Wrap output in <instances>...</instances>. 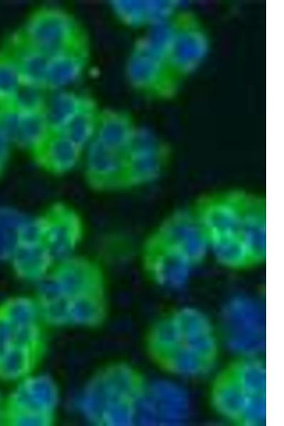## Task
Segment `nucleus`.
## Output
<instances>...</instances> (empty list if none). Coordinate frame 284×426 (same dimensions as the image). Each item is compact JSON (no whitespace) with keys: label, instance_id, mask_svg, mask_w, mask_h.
<instances>
[{"label":"nucleus","instance_id":"nucleus-27","mask_svg":"<svg viewBox=\"0 0 284 426\" xmlns=\"http://www.w3.org/2000/svg\"><path fill=\"white\" fill-rule=\"evenodd\" d=\"M29 217L17 208L0 205V262L9 263L22 244Z\"/></svg>","mask_w":284,"mask_h":426},{"label":"nucleus","instance_id":"nucleus-26","mask_svg":"<svg viewBox=\"0 0 284 426\" xmlns=\"http://www.w3.org/2000/svg\"><path fill=\"white\" fill-rule=\"evenodd\" d=\"M8 49L18 62L23 85L46 90L45 79L49 56L24 45L14 38Z\"/></svg>","mask_w":284,"mask_h":426},{"label":"nucleus","instance_id":"nucleus-14","mask_svg":"<svg viewBox=\"0 0 284 426\" xmlns=\"http://www.w3.org/2000/svg\"><path fill=\"white\" fill-rule=\"evenodd\" d=\"M84 175L94 190L126 189V153L110 149L94 139L83 151Z\"/></svg>","mask_w":284,"mask_h":426},{"label":"nucleus","instance_id":"nucleus-29","mask_svg":"<svg viewBox=\"0 0 284 426\" xmlns=\"http://www.w3.org/2000/svg\"><path fill=\"white\" fill-rule=\"evenodd\" d=\"M99 112L92 104L76 116L62 133L84 151L95 138Z\"/></svg>","mask_w":284,"mask_h":426},{"label":"nucleus","instance_id":"nucleus-16","mask_svg":"<svg viewBox=\"0 0 284 426\" xmlns=\"http://www.w3.org/2000/svg\"><path fill=\"white\" fill-rule=\"evenodd\" d=\"M40 309L47 326L83 329L99 326L104 320L106 311L104 293L87 295Z\"/></svg>","mask_w":284,"mask_h":426},{"label":"nucleus","instance_id":"nucleus-33","mask_svg":"<svg viewBox=\"0 0 284 426\" xmlns=\"http://www.w3.org/2000/svg\"><path fill=\"white\" fill-rule=\"evenodd\" d=\"M6 413V398H4L0 392V425H4L5 422Z\"/></svg>","mask_w":284,"mask_h":426},{"label":"nucleus","instance_id":"nucleus-28","mask_svg":"<svg viewBox=\"0 0 284 426\" xmlns=\"http://www.w3.org/2000/svg\"><path fill=\"white\" fill-rule=\"evenodd\" d=\"M23 85L15 57L8 48L0 50V110L13 106Z\"/></svg>","mask_w":284,"mask_h":426},{"label":"nucleus","instance_id":"nucleus-7","mask_svg":"<svg viewBox=\"0 0 284 426\" xmlns=\"http://www.w3.org/2000/svg\"><path fill=\"white\" fill-rule=\"evenodd\" d=\"M221 323L224 343L238 356H258L265 350L266 312L258 301L233 298L222 310Z\"/></svg>","mask_w":284,"mask_h":426},{"label":"nucleus","instance_id":"nucleus-18","mask_svg":"<svg viewBox=\"0 0 284 426\" xmlns=\"http://www.w3.org/2000/svg\"><path fill=\"white\" fill-rule=\"evenodd\" d=\"M83 151L64 133L51 131L32 157L48 173L63 175L78 165Z\"/></svg>","mask_w":284,"mask_h":426},{"label":"nucleus","instance_id":"nucleus-19","mask_svg":"<svg viewBox=\"0 0 284 426\" xmlns=\"http://www.w3.org/2000/svg\"><path fill=\"white\" fill-rule=\"evenodd\" d=\"M250 396L225 367L216 375L209 388V400L214 411L239 426Z\"/></svg>","mask_w":284,"mask_h":426},{"label":"nucleus","instance_id":"nucleus-1","mask_svg":"<svg viewBox=\"0 0 284 426\" xmlns=\"http://www.w3.org/2000/svg\"><path fill=\"white\" fill-rule=\"evenodd\" d=\"M204 234L209 256L233 271L266 261L267 200L261 192L228 187L204 192L189 204Z\"/></svg>","mask_w":284,"mask_h":426},{"label":"nucleus","instance_id":"nucleus-30","mask_svg":"<svg viewBox=\"0 0 284 426\" xmlns=\"http://www.w3.org/2000/svg\"><path fill=\"white\" fill-rule=\"evenodd\" d=\"M266 420V394L251 395L239 426H263Z\"/></svg>","mask_w":284,"mask_h":426},{"label":"nucleus","instance_id":"nucleus-10","mask_svg":"<svg viewBox=\"0 0 284 426\" xmlns=\"http://www.w3.org/2000/svg\"><path fill=\"white\" fill-rule=\"evenodd\" d=\"M126 159V189L136 188L162 177L170 164V151L148 130L137 128Z\"/></svg>","mask_w":284,"mask_h":426},{"label":"nucleus","instance_id":"nucleus-13","mask_svg":"<svg viewBox=\"0 0 284 426\" xmlns=\"http://www.w3.org/2000/svg\"><path fill=\"white\" fill-rule=\"evenodd\" d=\"M142 269L155 285L176 289L183 286L195 268L175 249L151 231L142 243L140 251Z\"/></svg>","mask_w":284,"mask_h":426},{"label":"nucleus","instance_id":"nucleus-15","mask_svg":"<svg viewBox=\"0 0 284 426\" xmlns=\"http://www.w3.org/2000/svg\"><path fill=\"white\" fill-rule=\"evenodd\" d=\"M42 351L26 343L0 312V381L15 383L35 371Z\"/></svg>","mask_w":284,"mask_h":426},{"label":"nucleus","instance_id":"nucleus-11","mask_svg":"<svg viewBox=\"0 0 284 426\" xmlns=\"http://www.w3.org/2000/svg\"><path fill=\"white\" fill-rule=\"evenodd\" d=\"M40 217L43 241L55 263L75 256L84 234L80 214L69 204L58 202L50 204Z\"/></svg>","mask_w":284,"mask_h":426},{"label":"nucleus","instance_id":"nucleus-32","mask_svg":"<svg viewBox=\"0 0 284 426\" xmlns=\"http://www.w3.org/2000/svg\"><path fill=\"white\" fill-rule=\"evenodd\" d=\"M13 147L9 138L0 124V175L8 165Z\"/></svg>","mask_w":284,"mask_h":426},{"label":"nucleus","instance_id":"nucleus-17","mask_svg":"<svg viewBox=\"0 0 284 426\" xmlns=\"http://www.w3.org/2000/svg\"><path fill=\"white\" fill-rule=\"evenodd\" d=\"M0 124L13 147L31 155L51 131L43 111H29L13 106L0 110Z\"/></svg>","mask_w":284,"mask_h":426},{"label":"nucleus","instance_id":"nucleus-21","mask_svg":"<svg viewBox=\"0 0 284 426\" xmlns=\"http://www.w3.org/2000/svg\"><path fill=\"white\" fill-rule=\"evenodd\" d=\"M94 104L70 89L50 91L43 113L52 132H63L76 116Z\"/></svg>","mask_w":284,"mask_h":426},{"label":"nucleus","instance_id":"nucleus-6","mask_svg":"<svg viewBox=\"0 0 284 426\" xmlns=\"http://www.w3.org/2000/svg\"><path fill=\"white\" fill-rule=\"evenodd\" d=\"M14 38L48 56L84 46L83 33L75 18L55 7L33 11Z\"/></svg>","mask_w":284,"mask_h":426},{"label":"nucleus","instance_id":"nucleus-4","mask_svg":"<svg viewBox=\"0 0 284 426\" xmlns=\"http://www.w3.org/2000/svg\"><path fill=\"white\" fill-rule=\"evenodd\" d=\"M60 390L50 375L36 371L13 383L6 398V425L49 426L60 403Z\"/></svg>","mask_w":284,"mask_h":426},{"label":"nucleus","instance_id":"nucleus-22","mask_svg":"<svg viewBox=\"0 0 284 426\" xmlns=\"http://www.w3.org/2000/svg\"><path fill=\"white\" fill-rule=\"evenodd\" d=\"M16 277L37 283L55 264L43 241L23 243L9 262Z\"/></svg>","mask_w":284,"mask_h":426},{"label":"nucleus","instance_id":"nucleus-5","mask_svg":"<svg viewBox=\"0 0 284 426\" xmlns=\"http://www.w3.org/2000/svg\"><path fill=\"white\" fill-rule=\"evenodd\" d=\"M35 295L40 307L55 306L76 298L104 293V277L93 260L74 256L57 263L36 283Z\"/></svg>","mask_w":284,"mask_h":426},{"label":"nucleus","instance_id":"nucleus-24","mask_svg":"<svg viewBox=\"0 0 284 426\" xmlns=\"http://www.w3.org/2000/svg\"><path fill=\"white\" fill-rule=\"evenodd\" d=\"M137 127L126 113L113 110L99 111L95 138L104 146L126 153Z\"/></svg>","mask_w":284,"mask_h":426},{"label":"nucleus","instance_id":"nucleus-2","mask_svg":"<svg viewBox=\"0 0 284 426\" xmlns=\"http://www.w3.org/2000/svg\"><path fill=\"white\" fill-rule=\"evenodd\" d=\"M147 382L144 375L127 362L108 364L84 383L75 397L73 408L89 425H133L136 403Z\"/></svg>","mask_w":284,"mask_h":426},{"label":"nucleus","instance_id":"nucleus-31","mask_svg":"<svg viewBox=\"0 0 284 426\" xmlns=\"http://www.w3.org/2000/svg\"><path fill=\"white\" fill-rule=\"evenodd\" d=\"M47 92L43 89L23 85L13 106L23 111H43Z\"/></svg>","mask_w":284,"mask_h":426},{"label":"nucleus","instance_id":"nucleus-25","mask_svg":"<svg viewBox=\"0 0 284 426\" xmlns=\"http://www.w3.org/2000/svg\"><path fill=\"white\" fill-rule=\"evenodd\" d=\"M225 368L248 395L266 394V365L258 356H239Z\"/></svg>","mask_w":284,"mask_h":426},{"label":"nucleus","instance_id":"nucleus-3","mask_svg":"<svg viewBox=\"0 0 284 426\" xmlns=\"http://www.w3.org/2000/svg\"><path fill=\"white\" fill-rule=\"evenodd\" d=\"M172 31L170 20L164 21L150 26L147 34L136 43L126 72L129 82L136 89L158 96L175 90L177 84L167 64Z\"/></svg>","mask_w":284,"mask_h":426},{"label":"nucleus","instance_id":"nucleus-8","mask_svg":"<svg viewBox=\"0 0 284 426\" xmlns=\"http://www.w3.org/2000/svg\"><path fill=\"white\" fill-rule=\"evenodd\" d=\"M189 413L190 399L180 386L167 381H148L136 403L135 425H181Z\"/></svg>","mask_w":284,"mask_h":426},{"label":"nucleus","instance_id":"nucleus-23","mask_svg":"<svg viewBox=\"0 0 284 426\" xmlns=\"http://www.w3.org/2000/svg\"><path fill=\"white\" fill-rule=\"evenodd\" d=\"M111 6L116 17L131 27L150 26L173 16L175 4L156 1H111Z\"/></svg>","mask_w":284,"mask_h":426},{"label":"nucleus","instance_id":"nucleus-12","mask_svg":"<svg viewBox=\"0 0 284 426\" xmlns=\"http://www.w3.org/2000/svg\"><path fill=\"white\" fill-rule=\"evenodd\" d=\"M151 232L195 268L209 256L204 234L189 204L167 214Z\"/></svg>","mask_w":284,"mask_h":426},{"label":"nucleus","instance_id":"nucleus-9","mask_svg":"<svg viewBox=\"0 0 284 426\" xmlns=\"http://www.w3.org/2000/svg\"><path fill=\"white\" fill-rule=\"evenodd\" d=\"M167 64L172 78L178 84L202 61L209 42L201 24L191 14L173 16Z\"/></svg>","mask_w":284,"mask_h":426},{"label":"nucleus","instance_id":"nucleus-20","mask_svg":"<svg viewBox=\"0 0 284 426\" xmlns=\"http://www.w3.org/2000/svg\"><path fill=\"white\" fill-rule=\"evenodd\" d=\"M87 66L85 45L49 56L45 89L48 92L70 89L82 77Z\"/></svg>","mask_w":284,"mask_h":426}]
</instances>
